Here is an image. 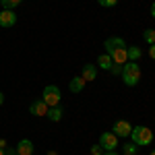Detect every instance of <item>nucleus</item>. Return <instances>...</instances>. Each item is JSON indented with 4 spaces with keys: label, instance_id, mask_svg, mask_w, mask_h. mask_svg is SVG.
Masks as SVG:
<instances>
[{
    "label": "nucleus",
    "instance_id": "6",
    "mask_svg": "<svg viewBox=\"0 0 155 155\" xmlns=\"http://www.w3.org/2000/svg\"><path fill=\"white\" fill-rule=\"evenodd\" d=\"M112 132H114L118 139H120V137L124 139V137H130L132 126L126 122V120H116V122H114V130H112Z\"/></svg>",
    "mask_w": 155,
    "mask_h": 155
},
{
    "label": "nucleus",
    "instance_id": "2",
    "mask_svg": "<svg viewBox=\"0 0 155 155\" xmlns=\"http://www.w3.org/2000/svg\"><path fill=\"white\" fill-rule=\"evenodd\" d=\"M122 81L124 85H128V87H134V85H139L141 81V66L137 64V62H126V64H122Z\"/></svg>",
    "mask_w": 155,
    "mask_h": 155
},
{
    "label": "nucleus",
    "instance_id": "12",
    "mask_svg": "<svg viewBox=\"0 0 155 155\" xmlns=\"http://www.w3.org/2000/svg\"><path fill=\"white\" fill-rule=\"evenodd\" d=\"M126 56H128L130 62H137V60L143 56V52H141V48H137V46H130V48H126Z\"/></svg>",
    "mask_w": 155,
    "mask_h": 155
},
{
    "label": "nucleus",
    "instance_id": "22",
    "mask_svg": "<svg viewBox=\"0 0 155 155\" xmlns=\"http://www.w3.org/2000/svg\"><path fill=\"white\" fill-rule=\"evenodd\" d=\"M151 17H153V19H155V2H153V4H151Z\"/></svg>",
    "mask_w": 155,
    "mask_h": 155
},
{
    "label": "nucleus",
    "instance_id": "28",
    "mask_svg": "<svg viewBox=\"0 0 155 155\" xmlns=\"http://www.w3.org/2000/svg\"><path fill=\"white\" fill-rule=\"evenodd\" d=\"M151 155H155V149H153V151H151Z\"/></svg>",
    "mask_w": 155,
    "mask_h": 155
},
{
    "label": "nucleus",
    "instance_id": "10",
    "mask_svg": "<svg viewBox=\"0 0 155 155\" xmlns=\"http://www.w3.org/2000/svg\"><path fill=\"white\" fill-rule=\"evenodd\" d=\"M83 77L85 81L89 83V81H95V77H97V68H95V64H85L83 66Z\"/></svg>",
    "mask_w": 155,
    "mask_h": 155
},
{
    "label": "nucleus",
    "instance_id": "26",
    "mask_svg": "<svg viewBox=\"0 0 155 155\" xmlns=\"http://www.w3.org/2000/svg\"><path fill=\"white\" fill-rule=\"evenodd\" d=\"M0 155H6V151H4V149H2V147H0Z\"/></svg>",
    "mask_w": 155,
    "mask_h": 155
},
{
    "label": "nucleus",
    "instance_id": "3",
    "mask_svg": "<svg viewBox=\"0 0 155 155\" xmlns=\"http://www.w3.org/2000/svg\"><path fill=\"white\" fill-rule=\"evenodd\" d=\"M130 134H132V143L139 145V147H143V145H151V143H153V132L149 130L147 126H134Z\"/></svg>",
    "mask_w": 155,
    "mask_h": 155
},
{
    "label": "nucleus",
    "instance_id": "19",
    "mask_svg": "<svg viewBox=\"0 0 155 155\" xmlns=\"http://www.w3.org/2000/svg\"><path fill=\"white\" fill-rule=\"evenodd\" d=\"M110 72H112V74H116V77H118V74H122V64H112Z\"/></svg>",
    "mask_w": 155,
    "mask_h": 155
},
{
    "label": "nucleus",
    "instance_id": "7",
    "mask_svg": "<svg viewBox=\"0 0 155 155\" xmlns=\"http://www.w3.org/2000/svg\"><path fill=\"white\" fill-rule=\"evenodd\" d=\"M15 25H17V12L2 8V12H0V27H15Z\"/></svg>",
    "mask_w": 155,
    "mask_h": 155
},
{
    "label": "nucleus",
    "instance_id": "15",
    "mask_svg": "<svg viewBox=\"0 0 155 155\" xmlns=\"http://www.w3.org/2000/svg\"><path fill=\"white\" fill-rule=\"evenodd\" d=\"M23 0H0V4H2V8L4 11H12L17 4H21Z\"/></svg>",
    "mask_w": 155,
    "mask_h": 155
},
{
    "label": "nucleus",
    "instance_id": "18",
    "mask_svg": "<svg viewBox=\"0 0 155 155\" xmlns=\"http://www.w3.org/2000/svg\"><path fill=\"white\" fill-rule=\"evenodd\" d=\"M97 2H99V6L112 8V6H116V2H118V0H97Z\"/></svg>",
    "mask_w": 155,
    "mask_h": 155
},
{
    "label": "nucleus",
    "instance_id": "8",
    "mask_svg": "<svg viewBox=\"0 0 155 155\" xmlns=\"http://www.w3.org/2000/svg\"><path fill=\"white\" fill-rule=\"evenodd\" d=\"M48 110L50 107L41 101V99H35L31 106H29V112L33 114V116H48Z\"/></svg>",
    "mask_w": 155,
    "mask_h": 155
},
{
    "label": "nucleus",
    "instance_id": "16",
    "mask_svg": "<svg viewBox=\"0 0 155 155\" xmlns=\"http://www.w3.org/2000/svg\"><path fill=\"white\" fill-rule=\"evenodd\" d=\"M122 149H124V155H137V151H139V145L126 143V145H122Z\"/></svg>",
    "mask_w": 155,
    "mask_h": 155
},
{
    "label": "nucleus",
    "instance_id": "13",
    "mask_svg": "<svg viewBox=\"0 0 155 155\" xmlns=\"http://www.w3.org/2000/svg\"><path fill=\"white\" fill-rule=\"evenodd\" d=\"M48 118L52 120V122H60L62 120V107L60 106H54L48 110Z\"/></svg>",
    "mask_w": 155,
    "mask_h": 155
},
{
    "label": "nucleus",
    "instance_id": "4",
    "mask_svg": "<svg viewBox=\"0 0 155 155\" xmlns=\"http://www.w3.org/2000/svg\"><path fill=\"white\" fill-rule=\"evenodd\" d=\"M41 101L46 104L48 107H54L60 104V89L56 85H48L46 89H44V93H41Z\"/></svg>",
    "mask_w": 155,
    "mask_h": 155
},
{
    "label": "nucleus",
    "instance_id": "23",
    "mask_svg": "<svg viewBox=\"0 0 155 155\" xmlns=\"http://www.w3.org/2000/svg\"><path fill=\"white\" fill-rule=\"evenodd\" d=\"M2 104H4V93L0 91V106H2Z\"/></svg>",
    "mask_w": 155,
    "mask_h": 155
},
{
    "label": "nucleus",
    "instance_id": "25",
    "mask_svg": "<svg viewBox=\"0 0 155 155\" xmlns=\"http://www.w3.org/2000/svg\"><path fill=\"white\" fill-rule=\"evenodd\" d=\"M6 155H17V151H12V149H11V151H6Z\"/></svg>",
    "mask_w": 155,
    "mask_h": 155
},
{
    "label": "nucleus",
    "instance_id": "14",
    "mask_svg": "<svg viewBox=\"0 0 155 155\" xmlns=\"http://www.w3.org/2000/svg\"><path fill=\"white\" fill-rule=\"evenodd\" d=\"M97 62H99V68H104V71H110L112 68V58H110V54H101L99 58H97Z\"/></svg>",
    "mask_w": 155,
    "mask_h": 155
},
{
    "label": "nucleus",
    "instance_id": "27",
    "mask_svg": "<svg viewBox=\"0 0 155 155\" xmlns=\"http://www.w3.org/2000/svg\"><path fill=\"white\" fill-rule=\"evenodd\" d=\"M48 155H58V153H56V151H48Z\"/></svg>",
    "mask_w": 155,
    "mask_h": 155
},
{
    "label": "nucleus",
    "instance_id": "1",
    "mask_svg": "<svg viewBox=\"0 0 155 155\" xmlns=\"http://www.w3.org/2000/svg\"><path fill=\"white\" fill-rule=\"evenodd\" d=\"M106 54H110V58L114 64H126L128 56H126V44L122 37H110L106 39Z\"/></svg>",
    "mask_w": 155,
    "mask_h": 155
},
{
    "label": "nucleus",
    "instance_id": "5",
    "mask_svg": "<svg viewBox=\"0 0 155 155\" xmlns=\"http://www.w3.org/2000/svg\"><path fill=\"white\" fill-rule=\"evenodd\" d=\"M99 145L106 149V151H116V147H118V137L114 134V132H101V137H99Z\"/></svg>",
    "mask_w": 155,
    "mask_h": 155
},
{
    "label": "nucleus",
    "instance_id": "11",
    "mask_svg": "<svg viewBox=\"0 0 155 155\" xmlns=\"http://www.w3.org/2000/svg\"><path fill=\"white\" fill-rule=\"evenodd\" d=\"M85 85H87V81H85L83 77H74V79H71V83H68V89H71L72 93H79V91H83Z\"/></svg>",
    "mask_w": 155,
    "mask_h": 155
},
{
    "label": "nucleus",
    "instance_id": "9",
    "mask_svg": "<svg viewBox=\"0 0 155 155\" xmlns=\"http://www.w3.org/2000/svg\"><path fill=\"white\" fill-rule=\"evenodd\" d=\"M17 155H33V143L29 139H23L17 143Z\"/></svg>",
    "mask_w": 155,
    "mask_h": 155
},
{
    "label": "nucleus",
    "instance_id": "20",
    "mask_svg": "<svg viewBox=\"0 0 155 155\" xmlns=\"http://www.w3.org/2000/svg\"><path fill=\"white\" fill-rule=\"evenodd\" d=\"M91 153H93V155H101V153H104V147H101V145H95V147H91Z\"/></svg>",
    "mask_w": 155,
    "mask_h": 155
},
{
    "label": "nucleus",
    "instance_id": "17",
    "mask_svg": "<svg viewBox=\"0 0 155 155\" xmlns=\"http://www.w3.org/2000/svg\"><path fill=\"white\" fill-rule=\"evenodd\" d=\"M143 39L149 44V46H151V44H155V29H145Z\"/></svg>",
    "mask_w": 155,
    "mask_h": 155
},
{
    "label": "nucleus",
    "instance_id": "24",
    "mask_svg": "<svg viewBox=\"0 0 155 155\" xmlns=\"http://www.w3.org/2000/svg\"><path fill=\"white\" fill-rule=\"evenodd\" d=\"M101 155H118L116 151H106V153H101Z\"/></svg>",
    "mask_w": 155,
    "mask_h": 155
},
{
    "label": "nucleus",
    "instance_id": "21",
    "mask_svg": "<svg viewBox=\"0 0 155 155\" xmlns=\"http://www.w3.org/2000/svg\"><path fill=\"white\" fill-rule=\"evenodd\" d=\"M149 58L155 60V44H151V46H149Z\"/></svg>",
    "mask_w": 155,
    "mask_h": 155
}]
</instances>
